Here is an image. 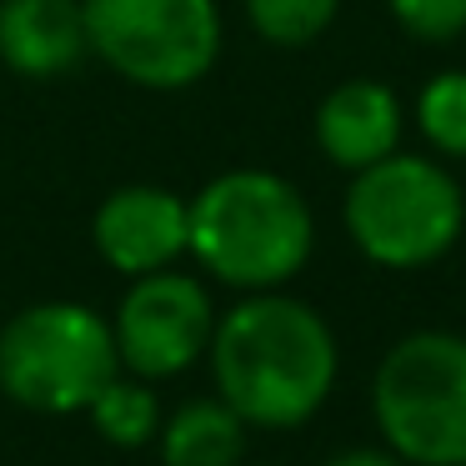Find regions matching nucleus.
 <instances>
[{
  "label": "nucleus",
  "mask_w": 466,
  "mask_h": 466,
  "mask_svg": "<svg viewBox=\"0 0 466 466\" xmlns=\"http://www.w3.org/2000/svg\"><path fill=\"white\" fill-rule=\"evenodd\" d=\"M216 396L261 431L306 426L341 376L336 331L311 301L281 291H246L211 331Z\"/></svg>",
  "instance_id": "1"
},
{
  "label": "nucleus",
  "mask_w": 466,
  "mask_h": 466,
  "mask_svg": "<svg viewBox=\"0 0 466 466\" xmlns=\"http://www.w3.org/2000/svg\"><path fill=\"white\" fill-rule=\"evenodd\" d=\"M191 201V261L231 291H281L316 251V211L301 186L266 166L216 171Z\"/></svg>",
  "instance_id": "2"
},
{
  "label": "nucleus",
  "mask_w": 466,
  "mask_h": 466,
  "mask_svg": "<svg viewBox=\"0 0 466 466\" xmlns=\"http://www.w3.org/2000/svg\"><path fill=\"white\" fill-rule=\"evenodd\" d=\"M346 241L381 271H426L466 236V191L441 156L391 151L351 171L341 196Z\"/></svg>",
  "instance_id": "3"
},
{
  "label": "nucleus",
  "mask_w": 466,
  "mask_h": 466,
  "mask_svg": "<svg viewBox=\"0 0 466 466\" xmlns=\"http://www.w3.org/2000/svg\"><path fill=\"white\" fill-rule=\"evenodd\" d=\"M371 416L406 466H466V336L426 326L386 346Z\"/></svg>",
  "instance_id": "4"
},
{
  "label": "nucleus",
  "mask_w": 466,
  "mask_h": 466,
  "mask_svg": "<svg viewBox=\"0 0 466 466\" xmlns=\"http://www.w3.org/2000/svg\"><path fill=\"white\" fill-rule=\"evenodd\" d=\"M121 371L111 316L81 301H35L0 326V391L41 416H71Z\"/></svg>",
  "instance_id": "5"
},
{
  "label": "nucleus",
  "mask_w": 466,
  "mask_h": 466,
  "mask_svg": "<svg viewBox=\"0 0 466 466\" xmlns=\"http://www.w3.org/2000/svg\"><path fill=\"white\" fill-rule=\"evenodd\" d=\"M91 61L136 91H191L226 51L221 0H81Z\"/></svg>",
  "instance_id": "6"
},
{
  "label": "nucleus",
  "mask_w": 466,
  "mask_h": 466,
  "mask_svg": "<svg viewBox=\"0 0 466 466\" xmlns=\"http://www.w3.org/2000/svg\"><path fill=\"white\" fill-rule=\"evenodd\" d=\"M216 316L221 311L201 276L176 271V266L131 276V286L111 311L121 371L141 376V381H171V376L191 371L211 346Z\"/></svg>",
  "instance_id": "7"
},
{
  "label": "nucleus",
  "mask_w": 466,
  "mask_h": 466,
  "mask_svg": "<svg viewBox=\"0 0 466 466\" xmlns=\"http://www.w3.org/2000/svg\"><path fill=\"white\" fill-rule=\"evenodd\" d=\"M91 246L116 276H151L191 251V201L171 186H116L91 216Z\"/></svg>",
  "instance_id": "8"
},
{
  "label": "nucleus",
  "mask_w": 466,
  "mask_h": 466,
  "mask_svg": "<svg viewBox=\"0 0 466 466\" xmlns=\"http://www.w3.org/2000/svg\"><path fill=\"white\" fill-rule=\"evenodd\" d=\"M406 136V106L376 76H351V81H336L321 96L311 116V141L336 171H366L381 156L401 151Z\"/></svg>",
  "instance_id": "9"
},
{
  "label": "nucleus",
  "mask_w": 466,
  "mask_h": 466,
  "mask_svg": "<svg viewBox=\"0 0 466 466\" xmlns=\"http://www.w3.org/2000/svg\"><path fill=\"white\" fill-rule=\"evenodd\" d=\"M81 61H91L81 0H0V66L11 76L61 81Z\"/></svg>",
  "instance_id": "10"
},
{
  "label": "nucleus",
  "mask_w": 466,
  "mask_h": 466,
  "mask_svg": "<svg viewBox=\"0 0 466 466\" xmlns=\"http://www.w3.org/2000/svg\"><path fill=\"white\" fill-rule=\"evenodd\" d=\"M156 436L166 466H241L246 456V421L221 396L176 406Z\"/></svg>",
  "instance_id": "11"
},
{
  "label": "nucleus",
  "mask_w": 466,
  "mask_h": 466,
  "mask_svg": "<svg viewBox=\"0 0 466 466\" xmlns=\"http://www.w3.org/2000/svg\"><path fill=\"white\" fill-rule=\"evenodd\" d=\"M406 121L416 126V136L431 156L466 161V66H446V71L426 76Z\"/></svg>",
  "instance_id": "12"
},
{
  "label": "nucleus",
  "mask_w": 466,
  "mask_h": 466,
  "mask_svg": "<svg viewBox=\"0 0 466 466\" xmlns=\"http://www.w3.org/2000/svg\"><path fill=\"white\" fill-rule=\"evenodd\" d=\"M91 426L121 451H136V446L156 441L161 431V401H156V381H141L131 371H116L111 381L96 391V401L86 406Z\"/></svg>",
  "instance_id": "13"
},
{
  "label": "nucleus",
  "mask_w": 466,
  "mask_h": 466,
  "mask_svg": "<svg viewBox=\"0 0 466 466\" xmlns=\"http://www.w3.org/2000/svg\"><path fill=\"white\" fill-rule=\"evenodd\" d=\"M241 15L256 41L276 51H306L341 15V0H241Z\"/></svg>",
  "instance_id": "14"
},
{
  "label": "nucleus",
  "mask_w": 466,
  "mask_h": 466,
  "mask_svg": "<svg viewBox=\"0 0 466 466\" xmlns=\"http://www.w3.org/2000/svg\"><path fill=\"white\" fill-rule=\"evenodd\" d=\"M386 15L416 46H456L466 35V0H386Z\"/></svg>",
  "instance_id": "15"
},
{
  "label": "nucleus",
  "mask_w": 466,
  "mask_h": 466,
  "mask_svg": "<svg viewBox=\"0 0 466 466\" xmlns=\"http://www.w3.org/2000/svg\"><path fill=\"white\" fill-rule=\"evenodd\" d=\"M321 466H406L391 446H351V451H336L326 456Z\"/></svg>",
  "instance_id": "16"
}]
</instances>
